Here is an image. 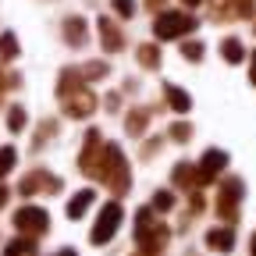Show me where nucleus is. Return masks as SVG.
I'll list each match as a JSON object with an SVG mask.
<instances>
[{
    "instance_id": "f257e3e1",
    "label": "nucleus",
    "mask_w": 256,
    "mask_h": 256,
    "mask_svg": "<svg viewBox=\"0 0 256 256\" xmlns=\"http://www.w3.org/2000/svg\"><path fill=\"white\" fill-rule=\"evenodd\" d=\"M96 182H104L110 192H114V200H121L128 188H132V171H128V160L124 153L114 146V142H104V156H100V164H96Z\"/></svg>"
},
{
    "instance_id": "f03ea898",
    "label": "nucleus",
    "mask_w": 256,
    "mask_h": 256,
    "mask_svg": "<svg viewBox=\"0 0 256 256\" xmlns=\"http://www.w3.org/2000/svg\"><path fill=\"white\" fill-rule=\"evenodd\" d=\"M168 242H171V228L156 220L153 206H142L136 214V246H139V252L142 256H160Z\"/></svg>"
},
{
    "instance_id": "7ed1b4c3",
    "label": "nucleus",
    "mask_w": 256,
    "mask_h": 256,
    "mask_svg": "<svg viewBox=\"0 0 256 256\" xmlns=\"http://www.w3.org/2000/svg\"><path fill=\"white\" fill-rule=\"evenodd\" d=\"M121 220H124L121 203H118V200L104 203V206H100V217H96V224H92V235H89V238H92V246H107V242L118 235Z\"/></svg>"
},
{
    "instance_id": "20e7f679",
    "label": "nucleus",
    "mask_w": 256,
    "mask_h": 256,
    "mask_svg": "<svg viewBox=\"0 0 256 256\" xmlns=\"http://www.w3.org/2000/svg\"><path fill=\"white\" fill-rule=\"evenodd\" d=\"M242 196H246L242 178H224V182H220V192H217V217L228 220V224H235V220H238Z\"/></svg>"
},
{
    "instance_id": "39448f33",
    "label": "nucleus",
    "mask_w": 256,
    "mask_h": 256,
    "mask_svg": "<svg viewBox=\"0 0 256 256\" xmlns=\"http://www.w3.org/2000/svg\"><path fill=\"white\" fill-rule=\"evenodd\" d=\"M14 228L22 235H28V238H40V235L50 232V214L43 206H36V203H28V206H22L14 214Z\"/></svg>"
},
{
    "instance_id": "423d86ee",
    "label": "nucleus",
    "mask_w": 256,
    "mask_h": 256,
    "mask_svg": "<svg viewBox=\"0 0 256 256\" xmlns=\"http://www.w3.org/2000/svg\"><path fill=\"white\" fill-rule=\"evenodd\" d=\"M192 28H196V18L185 14V11H164L156 18V36L160 40H178V36H185Z\"/></svg>"
},
{
    "instance_id": "0eeeda50",
    "label": "nucleus",
    "mask_w": 256,
    "mask_h": 256,
    "mask_svg": "<svg viewBox=\"0 0 256 256\" xmlns=\"http://www.w3.org/2000/svg\"><path fill=\"white\" fill-rule=\"evenodd\" d=\"M60 178L57 174H50V171H28L25 178H22V185H18V192L22 196H40V192H46V196H54V192H60Z\"/></svg>"
},
{
    "instance_id": "6e6552de",
    "label": "nucleus",
    "mask_w": 256,
    "mask_h": 256,
    "mask_svg": "<svg viewBox=\"0 0 256 256\" xmlns=\"http://www.w3.org/2000/svg\"><path fill=\"white\" fill-rule=\"evenodd\" d=\"M224 168H228V153H220V150H206L203 160L196 164V174H200V185H210Z\"/></svg>"
},
{
    "instance_id": "1a4fd4ad",
    "label": "nucleus",
    "mask_w": 256,
    "mask_h": 256,
    "mask_svg": "<svg viewBox=\"0 0 256 256\" xmlns=\"http://www.w3.org/2000/svg\"><path fill=\"white\" fill-rule=\"evenodd\" d=\"M206 249H214V252H232V249H235V232H232V228H210V232H206Z\"/></svg>"
},
{
    "instance_id": "9d476101",
    "label": "nucleus",
    "mask_w": 256,
    "mask_h": 256,
    "mask_svg": "<svg viewBox=\"0 0 256 256\" xmlns=\"http://www.w3.org/2000/svg\"><path fill=\"white\" fill-rule=\"evenodd\" d=\"M92 203H96V192H92V188L75 192L72 203H68V217H72V220H82V217L89 214V206H92Z\"/></svg>"
},
{
    "instance_id": "9b49d317",
    "label": "nucleus",
    "mask_w": 256,
    "mask_h": 256,
    "mask_svg": "<svg viewBox=\"0 0 256 256\" xmlns=\"http://www.w3.org/2000/svg\"><path fill=\"white\" fill-rule=\"evenodd\" d=\"M164 100H168V107H171V110H178V114H188V107H192L188 92H185L182 86H174V82H168V86H164Z\"/></svg>"
},
{
    "instance_id": "f8f14e48",
    "label": "nucleus",
    "mask_w": 256,
    "mask_h": 256,
    "mask_svg": "<svg viewBox=\"0 0 256 256\" xmlns=\"http://www.w3.org/2000/svg\"><path fill=\"white\" fill-rule=\"evenodd\" d=\"M171 185H178V188H200V174H196V164H178L174 171H171Z\"/></svg>"
},
{
    "instance_id": "ddd939ff",
    "label": "nucleus",
    "mask_w": 256,
    "mask_h": 256,
    "mask_svg": "<svg viewBox=\"0 0 256 256\" xmlns=\"http://www.w3.org/2000/svg\"><path fill=\"white\" fill-rule=\"evenodd\" d=\"M100 32H104L100 40H104V50H107V54H118V50L124 46V36H121V28H118L110 18H104V22H100Z\"/></svg>"
},
{
    "instance_id": "4468645a",
    "label": "nucleus",
    "mask_w": 256,
    "mask_h": 256,
    "mask_svg": "<svg viewBox=\"0 0 256 256\" xmlns=\"http://www.w3.org/2000/svg\"><path fill=\"white\" fill-rule=\"evenodd\" d=\"M146 128H150V107H136L128 114V121H124V132L128 136H142Z\"/></svg>"
},
{
    "instance_id": "2eb2a0df",
    "label": "nucleus",
    "mask_w": 256,
    "mask_h": 256,
    "mask_svg": "<svg viewBox=\"0 0 256 256\" xmlns=\"http://www.w3.org/2000/svg\"><path fill=\"white\" fill-rule=\"evenodd\" d=\"M4 256H36V238L22 235V238H14V242H8V246H4Z\"/></svg>"
},
{
    "instance_id": "dca6fc26",
    "label": "nucleus",
    "mask_w": 256,
    "mask_h": 256,
    "mask_svg": "<svg viewBox=\"0 0 256 256\" xmlns=\"http://www.w3.org/2000/svg\"><path fill=\"white\" fill-rule=\"evenodd\" d=\"M64 32H68V43H72V46H82V43H86V36H82V32H86V22H82V18H68V22H64Z\"/></svg>"
},
{
    "instance_id": "f3484780",
    "label": "nucleus",
    "mask_w": 256,
    "mask_h": 256,
    "mask_svg": "<svg viewBox=\"0 0 256 256\" xmlns=\"http://www.w3.org/2000/svg\"><path fill=\"white\" fill-rule=\"evenodd\" d=\"M220 54H224V60H228V64H242V57H246L242 43H238V40H232V36L220 43Z\"/></svg>"
},
{
    "instance_id": "a211bd4d",
    "label": "nucleus",
    "mask_w": 256,
    "mask_h": 256,
    "mask_svg": "<svg viewBox=\"0 0 256 256\" xmlns=\"http://www.w3.org/2000/svg\"><path fill=\"white\" fill-rule=\"evenodd\" d=\"M14 57H18V43H14L11 32H4V36H0V64H11Z\"/></svg>"
},
{
    "instance_id": "6ab92c4d",
    "label": "nucleus",
    "mask_w": 256,
    "mask_h": 256,
    "mask_svg": "<svg viewBox=\"0 0 256 256\" xmlns=\"http://www.w3.org/2000/svg\"><path fill=\"white\" fill-rule=\"evenodd\" d=\"M139 64H142V68H150V72H156L160 68V50L156 46H139Z\"/></svg>"
},
{
    "instance_id": "aec40b11",
    "label": "nucleus",
    "mask_w": 256,
    "mask_h": 256,
    "mask_svg": "<svg viewBox=\"0 0 256 256\" xmlns=\"http://www.w3.org/2000/svg\"><path fill=\"white\" fill-rule=\"evenodd\" d=\"M153 210H156V214L174 210V192H171V188H160L156 196H153Z\"/></svg>"
},
{
    "instance_id": "412c9836",
    "label": "nucleus",
    "mask_w": 256,
    "mask_h": 256,
    "mask_svg": "<svg viewBox=\"0 0 256 256\" xmlns=\"http://www.w3.org/2000/svg\"><path fill=\"white\" fill-rule=\"evenodd\" d=\"M57 132V121H43L40 124V132H36V139H32V150H43L46 146V139Z\"/></svg>"
},
{
    "instance_id": "4be33fe9",
    "label": "nucleus",
    "mask_w": 256,
    "mask_h": 256,
    "mask_svg": "<svg viewBox=\"0 0 256 256\" xmlns=\"http://www.w3.org/2000/svg\"><path fill=\"white\" fill-rule=\"evenodd\" d=\"M206 54V46L200 43V40H188V43H182V57H188V60H200Z\"/></svg>"
},
{
    "instance_id": "5701e85b",
    "label": "nucleus",
    "mask_w": 256,
    "mask_h": 256,
    "mask_svg": "<svg viewBox=\"0 0 256 256\" xmlns=\"http://www.w3.org/2000/svg\"><path fill=\"white\" fill-rule=\"evenodd\" d=\"M171 139H174V142H188V139H192V124H188V121H174V124H171Z\"/></svg>"
},
{
    "instance_id": "b1692460",
    "label": "nucleus",
    "mask_w": 256,
    "mask_h": 256,
    "mask_svg": "<svg viewBox=\"0 0 256 256\" xmlns=\"http://www.w3.org/2000/svg\"><path fill=\"white\" fill-rule=\"evenodd\" d=\"M14 160H18V153H14V146H4L0 150V178H4L11 168H14Z\"/></svg>"
},
{
    "instance_id": "393cba45",
    "label": "nucleus",
    "mask_w": 256,
    "mask_h": 256,
    "mask_svg": "<svg viewBox=\"0 0 256 256\" xmlns=\"http://www.w3.org/2000/svg\"><path fill=\"white\" fill-rule=\"evenodd\" d=\"M8 128H11V132H22V128H25V110L22 107H11L8 110Z\"/></svg>"
},
{
    "instance_id": "a878e982",
    "label": "nucleus",
    "mask_w": 256,
    "mask_h": 256,
    "mask_svg": "<svg viewBox=\"0 0 256 256\" xmlns=\"http://www.w3.org/2000/svg\"><path fill=\"white\" fill-rule=\"evenodd\" d=\"M139 153H142V160H153V156L160 153V139H150V142H142V150H139Z\"/></svg>"
},
{
    "instance_id": "bb28decb",
    "label": "nucleus",
    "mask_w": 256,
    "mask_h": 256,
    "mask_svg": "<svg viewBox=\"0 0 256 256\" xmlns=\"http://www.w3.org/2000/svg\"><path fill=\"white\" fill-rule=\"evenodd\" d=\"M114 11H121V14L128 18V14L136 11V8H132V0H114Z\"/></svg>"
},
{
    "instance_id": "cd10ccee",
    "label": "nucleus",
    "mask_w": 256,
    "mask_h": 256,
    "mask_svg": "<svg viewBox=\"0 0 256 256\" xmlns=\"http://www.w3.org/2000/svg\"><path fill=\"white\" fill-rule=\"evenodd\" d=\"M54 256H78V252H75V249H57Z\"/></svg>"
},
{
    "instance_id": "c85d7f7f",
    "label": "nucleus",
    "mask_w": 256,
    "mask_h": 256,
    "mask_svg": "<svg viewBox=\"0 0 256 256\" xmlns=\"http://www.w3.org/2000/svg\"><path fill=\"white\" fill-rule=\"evenodd\" d=\"M8 203V185H0V206Z\"/></svg>"
},
{
    "instance_id": "c756f323",
    "label": "nucleus",
    "mask_w": 256,
    "mask_h": 256,
    "mask_svg": "<svg viewBox=\"0 0 256 256\" xmlns=\"http://www.w3.org/2000/svg\"><path fill=\"white\" fill-rule=\"evenodd\" d=\"M249 78L256 82V54H252V68H249Z\"/></svg>"
},
{
    "instance_id": "7c9ffc66",
    "label": "nucleus",
    "mask_w": 256,
    "mask_h": 256,
    "mask_svg": "<svg viewBox=\"0 0 256 256\" xmlns=\"http://www.w3.org/2000/svg\"><path fill=\"white\" fill-rule=\"evenodd\" d=\"M252 256H256V235H252Z\"/></svg>"
},
{
    "instance_id": "2f4dec72",
    "label": "nucleus",
    "mask_w": 256,
    "mask_h": 256,
    "mask_svg": "<svg viewBox=\"0 0 256 256\" xmlns=\"http://www.w3.org/2000/svg\"><path fill=\"white\" fill-rule=\"evenodd\" d=\"M185 4H196V0H185Z\"/></svg>"
},
{
    "instance_id": "473e14b6",
    "label": "nucleus",
    "mask_w": 256,
    "mask_h": 256,
    "mask_svg": "<svg viewBox=\"0 0 256 256\" xmlns=\"http://www.w3.org/2000/svg\"><path fill=\"white\" fill-rule=\"evenodd\" d=\"M139 256H142V252H139Z\"/></svg>"
}]
</instances>
